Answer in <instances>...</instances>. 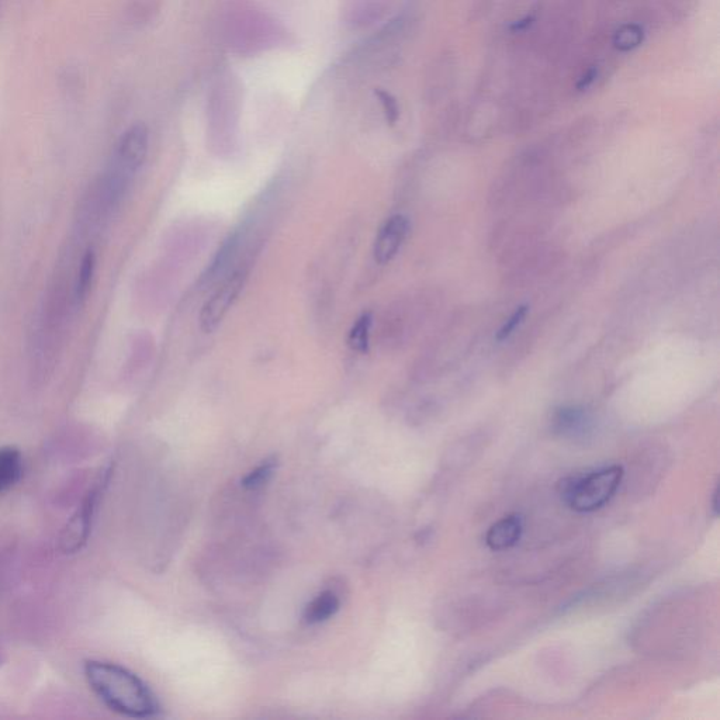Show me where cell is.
Masks as SVG:
<instances>
[{"label": "cell", "instance_id": "obj_1", "mask_svg": "<svg viewBox=\"0 0 720 720\" xmlns=\"http://www.w3.org/2000/svg\"><path fill=\"white\" fill-rule=\"evenodd\" d=\"M86 680L100 701L113 712L133 719L157 715L159 705L148 685L119 664L90 660L85 664Z\"/></svg>", "mask_w": 720, "mask_h": 720}, {"label": "cell", "instance_id": "obj_2", "mask_svg": "<svg viewBox=\"0 0 720 720\" xmlns=\"http://www.w3.org/2000/svg\"><path fill=\"white\" fill-rule=\"evenodd\" d=\"M623 467L605 466L581 476L570 477L562 484V498L576 512H594L607 505L623 479Z\"/></svg>", "mask_w": 720, "mask_h": 720}, {"label": "cell", "instance_id": "obj_3", "mask_svg": "<svg viewBox=\"0 0 720 720\" xmlns=\"http://www.w3.org/2000/svg\"><path fill=\"white\" fill-rule=\"evenodd\" d=\"M248 280V269L238 268L224 279L220 287L211 294L209 300L204 303L199 315L200 330L204 334H213L220 327L228 311L238 300Z\"/></svg>", "mask_w": 720, "mask_h": 720}, {"label": "cell", "instance_id": "obj_4", "mask_svg": "<svg viewBox=\"0 0 720 720\" xmlns=\"http://www.w3.org/2000/svg\"><path fill=\"white\" fill-rule=\"evenodd\" d=\"M150 145V133L144 124H134L121 137L116 151L120 175H131L143 166Z\"/></svg>", "mask_w": 720, "mask_h": 720}, {"label": "cell", "instance_id": "obj_5", "mask_svg": "<svg viewBox=\"0 0 720 720\" xmlns=\"http://www.w3.org/2000/svg\"><path fill=\"white\" fill-rule=\"evenodd\" d=\"M410 230V220L403 214L391 216L377 234L375 247H373L375 261L379 265H387L393 261L407 240Z\"/></svg>", "mask_w": 720, "mask_h": 720}, {"label": "cell", "instance_id": "obj_6", "mask_svg": "<svg viewBox=\"0 0 720 720\" xmlns=\"http://www.w3.org/2000/svg\"><path fill=\"white\" fill-rule=\"evenodd\" d=\"M524 532V518L518 514L507 515L488 529L486 543L494 552L511 549L517 545Z\"/></svg>", "mask_w": 720, "mask_h": 720}, {"label": "cell", "instance_id": "obj_7", "mask_svg": "<svg viewBox=\"0 0 720 720\" xmlns=\"http://www.w3.org/2000/svg\"><path fill=\"white\" fill-rule=\"evenodd\" d=\"M553 428L560 435H584L590 428V417L580 407H562L553 415Z\"/></svg>", "mask_w": 720, "mask_h": 720}, {"label": "cell", "instance_id": "obj_8", "mask_svg": "<svg viewBox=\"0 0 720 720\" xmlns=\"http://www.w3.org/2000/svg\"><path fill=\"white\" fill-rule=\"evenodd\" d=\"M237 29L231 31L230 37L237 40V47L240 48H255L261 47L262 41L266 37L270 36L268 30H266L265 19L258 16H245L242 19H238Z\"/></svg>", "mask_w": 720, "mask_h": 720}, {"label": "cell", "instance_id": "obj_9", "mask_svg": "<svg viewBox=\"0 0 720 720\" xmlns=\"http://www.w3.org/2000/svg\"><path fill=\"white\" fill-rule=\"evenodd\" d=\"M339 607H341V600H339L338 594L332 590H325L307 605L304 621L308 625H320V623L330 621L332 616L337 614Z\"/></svg>", "mask_w": 720, "mask_h": 720}, {"label": "cell", "instance_id": "obj_10", "mask_svg": "<svg viewBox=\"0 0 720 720\" xmlns=\"http://www.w3.org/2000/svg\"><path fill=\"white\" fill-rule=\"evenodd\" d=\"M23 474V458L19 449L0 448V495L15 486Z\"/></svg>", "mask_w": 720, "mask_h": 720}, {"label": "cell", "instance_id": "obj_11", "mask_svg": "<svg viewBox=\"0 0 720 720\" xmlns=\"http://www.w3.org/2000/svg\"><path fill=\"white\" fill-rule=\"evenodd\" d=\"M382 9L377 0H349L345 9V19L349 26L366 27L370 26L376 19H379Z\"/></svg>", "mask_w": 720, "mask_h": 720}, {"label": "cell", "instance_id": "obj_12", "mask_svg": "<svg viewBox=\"0 0 720 720\" xmlns=\"http://www.w3.org/2000/svg\"><path fill=\"white\" fill-rule=\"evenodd\" d=\"M373 314L363 313L353 324L348 335V345L353 352L365 355L370 348V331H372Z\"/></svg>", "mask_w": 720, "mask_h": 720}, {"label": "cell", "instance_id": "obj_13", "mask_svg": "<svg viewBox=\"0 0 720 720\" xmlns=\"http://www.w3.org/2000/svg\"><path fill=\"white\" fill-rule=\"evenodd\" d=\"M93 275H95V255L88 252L83 258L81 272L78 279V297L83 300L88 296L90 286H92Z\"/></svg>", "mask_w": 720, "mask_h": 720}, {"label": "cell", "instance_id": "obj_14", "mask_svg": "<svg viewBox=\"0 0 720 720\" xmlns=\"http://www.w3.org/2000/svg\"><path fill=\"white\" fill-rule=\"evenodd\" d=\"M273 472H275V463L265 462L261 466L256 467L252 470L244 479V486L249 490H258L265 486L270 479H272Z\"/></svg>", "mask_w": 720, "mask_h": 720}, {"label": "cell", "instance_id": "obj_15", "mask_svg": "<svg viewBox=\"0 0 720 720\" xmlns=\"http://www.w3.org/2000/svg\"><path fill=\"white\" fill-rule=\"evenodd\" d=\"M528 313V306H525V304L524 306H519L517 310L514 311V314H512L507 321H505V324L503 325V327L500 328V331L497 332V341L503 342L505 341V339L510 338L511 335L514 334V331L517 330L519 325L524 323V320Z\"/></svg>", "mask_w": 720, "mask_h": 720}, {"label": "cell", "instance_id": "obj_16", "mask_svg": "<svg viewBox=\"0 0 720 720\" xmlns=\"http://www.w3.org/2000/svg\"><path fill=\"white\" fill-rule=\"evenodd\" d=\"M376 95L379 96L380 102H382L387 121H389L390 124L396 123L398 119V106L396 99H394L390 93L384 92V90H379Z\"/></svg>", "mask_w": 720, "mask_h": 720}, {"label": "cell", "instance_id": "obj_17", "mask_svg": "<svg viewBox=\"0 0 720 720\" xmlns=\"http://www.w3.org/2000/svg\"><path fill=\"white\" fill-rule=\"evenodd\" d=\"M718 498H719V487H716L715 493H713V498H712V510H713V515H715V517H716V515H718V512H719Z\"/></svg>", "mask_w": 720, "mask_h": 720}]
</instances>
